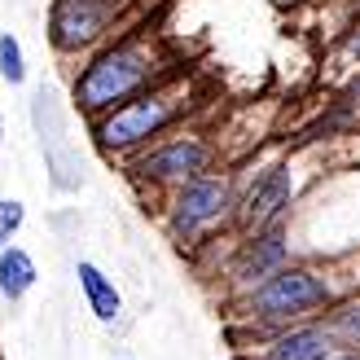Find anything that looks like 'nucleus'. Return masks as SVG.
<instances>
[{
    "mask_svg": "<svg viewBox=\"0 0 360 360\" xmlns=\"http://www.w3.org/2000/svg\"><path fill=\"white\" fill-rule=\"evenodd\" d=\"M75 277H79V295H84V303H88V312H93L101 326H119V316H123V295H119V285L105 277L93 259H79V264H75Z\"/></svg>",
    "mask_w": 360,
    "mask_h": 360,
    "instance_id": "11",
    "label": "nucleus"
},
{
    "mask_svg": "<svg viewBox=\"0 0 360 360\" xmlns=\"http://www.w3.org/2000/svg\"><path fill=\"white\" fill-rule=\"evenodd\" d=\"M27 220V207L18 198H0V246H9L18 238V229Z\"/></svg>",
    "mask_w": 360,
    "mask_h": 360,
    "instance_id": "15",
    "label": "nucleus"
},
{
    "mask_svg": "<svg viewBox=\"0 0 360 360\" xmlns=\"http://www.w3.org/2000/svg\"><path fill=\"white\" fill-rule=\"evenodd\" d=\"M0 79L9 88H18L27 79V58H22V44H18V35L0 31Z\"/></svg>",
    "mask_w": 360,
    "mask_h": 360,
    "instance_id": "14",
    "label": "nucleus"
},
{
    "mask_svg": "<svg viewBox=\"0 0 360 360\" xmlns=\"http://www.w3.org/2000/svg\"><path fill=\"white\" fill-rule=\"evenodd\" d=\"M330 360H360V347H352V352H334Z\"/></svg>",
    "mask_w": 360,
    "mask_h": 360,
    "instance_id": "16",
    "label": "nucleus"
},
{
    "mask_svg": "<svg viewBox=\"0 0 360 360\" xmlns=\"http://www.w3.org/2000/svg\"><path fill=\"white\" fill-rule=\"evenodd\" d=\"M233 202H238V185L229 172H198L185 185H176V198L167 207V229L180 246L202 242L215 224L233 220Z\"/></svg>",
    "mask_w": 360,
    "mask_h": 360,
    "instance_id": "4",
    "label": "nucleus"
},
{
    "mask_svg": "<svg viewBox=\"0 0 360 360\" xmlns=\"http://www.w3.org/2000/svg\"><path fill=\"white\" fill-rule=\"evenodd\" d=\"M185 110H189V84L185 79H158L141 97L97 115L93 136L105 154H132V150H146L154 136H163Z\"/></svg>",
    "mask_w": 360,
    "mask_h": 360,
    "instance_id": "3",
    "label": "nucleus"
},
{
    "mask_svg": "<svg viewBox=\"0 0 360 360\" xmlns=\"http://www.w3.org/2000/svg\"><path fill=\"white\" fill-rule=\"evenodd\" d=\"M338 347L330 330L321 326V316H308V321H295L285 330H273L255 338V360H330Z\"/></svg>",
    "mask_w": 360,
    "mask_h": 360,
    "instance_id": "10",
    "label": "nucleus"
},
{
    "mask_svg": "<svg viewBox=\"0 0 360 360\" xmlns=\"http://www.w3.org/2000/svg\"><path fill=\"white\" fill-rule=\"evenodd\" d=\"M0 150H5V123H0Z\"/></svg>",
    "mask_w": 360,
    "mask_h": 360,
    "instance_id": "17",
    "label": "nucleus"
},
{
    "mask_svg": "<svg viewBox=\"0 0 360 360\" xmlns=\"http://www.w3.org/2000/svg\"><path fill=\"white\" fill-rule=\"evenodd\" d=\"M281 264H290V229H285V220L268 224V229H255V233H242L238 255L229 264V285L238 295H246L250 285L273 277Z\"/></svg>",
    "mask_w": 360,
    "mask_h": 360,
    "instance_id": "7",
    "label": "nucleus"
},
{
    "mask_svg": "<svg viewBox=\"0 0 360 360\" xmlns=\"http://www.w3.org/2000/svg\"><path fill=\"white\" fill-rule=\"evenodd\" d=\"M163 58L146 44V40H123V44H110L105 53H97L93 62L79 70L75 88H70V97L84 115H105L115 110V105L141 97L146 88H154L163 79Z\"/></svg>",
    "mask_w": 360,
    "mask_h": 360,
    "instance_id": "2",
    "label": "nucleus"
},
{
    "mask_svg": "<svg viewBox=\"0 0 360 360\" xmlns=\"http://www.w3.org/2000/svg\"><path fill=\"white\" fill-rule=\"evenodd\" d=\"M211 163H215V146L198 132H185V136H167L154 150H146L132 163V176L146 180V185H185L189 176L211 172Z\"/></svg>",
    "mask_w": 360,
    "mask_h": 360,
    "instance_id": "5",
    "label": "nucleus"
},
{
    "mask_svg": "<svg viewBox=\"0 0 360 360\" xmlns=\"http://www.w3.org/2000/svg\"><path fill=\"white\" fill-rule=\"evenodd\" d=\"M31 115H35V132H40L44 158H49V167H53V185H58V189H75L84 176H79V158L70 154V141H66V128H62L53 88H40V93H35Z\"/></svg>",
    "mask_w": 360,
    "mask_h": 360,
    "instance_id": "9",
    "label": "nucleus"
},
{
    "mask_svg": "<svg viewBox=\"0 0 360 360\" xmlns=\"http://www.w3.org/2000/svg\"><path fill=\"white\" fill-rule=\"evenodd\" d=\"M290 198H295V172H290V163H273V167L255 172V180L238 193V202H233V220H238L242 233L281 224L285 211H290Z\"/></svg>",
    "mask_w": 360,
    "mask_h": 360,
    "instance_id": "6",
    "label": "nucleus"
},
{
    "mask_svg": "<svg viewBox=\"0 0 360 360\" xmlns=\"http://www.w3.org/2000/svg\"><path fill=\"white\" fill-rule=\"evenodd\" d=\"M356 88H360V84H356Z\"/></svg>",
    "mask_w": 360,
    "mask_h": 360,
    "instance_id": "19",
    "label": "nucleus"
},
{
    "mask_svg": "<svg viewBox=\"0 0 360 360\" xmlns=\"http://www.w3.org/2000/svg\"><path fill=\"white\" fill-rule=\"evenodd\" d=\"M40 281V268H35V259L27 255L22 246H0V299H27L31 285Z\"/></svg>",
    "mask_w": 360,
    "mask_h": 360,
    "instance_id": "12",
    "label": "nucleus"
},
{
    "mask_svg": "<svg viewBox=\"0 0 360 360\" xmlns=\"http://www.w3.org/2000/svg\"><path fill=\"white\" fill-rule=\"evenodd\" d=\"M338 299V285L321 273V268L308 264H281L273 277H264L259 285H250L246 295H238V326H233V338L250 334L264 338L273 330H285L295 321H308L316 312H326Z\"/></svg>",
    "mask_w": 360,
    "mask_h": 360,
    "instance_id": "1",
    "label": "nucleus"
},
{
    "mask_svg": "<svg viewBox=\"0 0 360 360\" xmlns=\"http://www.w3.org/2000/svg\"><path fill=\"white\" fill-rule=\"evenodd\" d=\"M316 316H321V326L330 330V338H334L338 352L360 347V299H334L330 308L316 312Z\"/></svg>",
    "mask_w": 360,
    "mask_h": 360,
    "instance_id": "13",
    "label": "nucleus"
},
{
    "mask_svg": "<svg viewBox=\"0 0 360 360\" xmlns=\"http://www.w3.org/2000/svg\"><path fill=\"white\" fill-rule=\"evenodd\" d=\"M119 360H128V356H119Z\"/></svg>",
    "mask_w": 360,
    "mask_h": 360,
    "instance_id": "18",
    "label": "nucleus"
},
{
    "mask_svg": "<svg viewBox=\"0 0 360 360\" xmlns=\"http://www.w3.org/2000/svg\"><path fill=\"white\" fill-rule=\"evenodd\" d=\"M115 18V0H58L49 13V40L58 53H79L97 44Z\"/></svg>",
    "mask_w": 360,
    "mask_h": 360,
    "instance_id": "8",
    "label": "nucleus"
}]
</instances>
